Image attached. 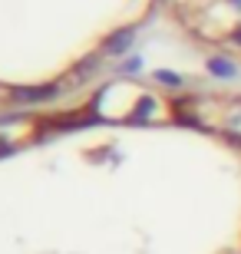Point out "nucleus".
<instances>
[{"mask_svg": "<svg viewBox=\"0 0 241 254\" xmlns=\"http://www.w3.org/2000/svg\"><path fill=\"white\" fill-rule=\"evenodd\" d=\"M208 66H212L215 73H225V76H232V73H235V66H232V63H225V60H212Z\"/></svg>", "mask_w": 241, "mask_h": 254, "instance_id": "nucleus-1", "label": "nucleus"}, {"mask_svg": "<svg viewBox=\"0 0 241 254\" xmlns=\"http://www.w3.org/2000/svg\"><path fill=\"white\" fill-rule=\"evenodd\" d=\"M159 79H162V83H165V86H178V79H175V76H172V73H159Z\"/></svg>", "mask_w": 241, "mask_h": 254, "instance_id": "nucleus-2", "label": "nucleus"}]
</instances>
